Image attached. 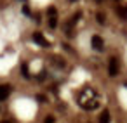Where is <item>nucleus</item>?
<instances>
[{"label":"nucleus","mask_w":127,"mask_h":123,"mask_svg":"<svg viewBox=\"0 0 127 123\" xmlns=\"http://www.w3.org/2000/svg\"><path fill=\"white\" fill-rule=\"evenodd\" d=\"M108 73H110V76H117V75H118V64H117V59H115V57H111V59H110Z\"/></svg>","instance_id":"nucleus-1"},{"label":"nucleus","mask_w":127,"mask_h":123,"mask_svg":"<svg viewBox=\"0 0 127 123\" xmlns=\"http://www.w3.org/2000/svg\"><path fill=\"white\" fill-rule=\"evenodd\" d=\"M33 40H35L40 47H49V42H47V40H45V37H44L42 33H38V31H35V33H33Z\"/></svg>","instance_id":"nucleus-2"},{"label":"nucleus","mask_w":127,"mask_h":123,"mask_svg":"<svg viewBox=\"0 0 127 123\" xmlns=\"http://www.w3.org/2000/svg\"><path fill=\"white\" fill-rule=\"evenodd\" d=\"M92 47H94L96 50H103L104 42H103V38H101L99 35H94V37H92Z\"/></svg>","instance_id":"nucleus-3"},{"label":"nucleus","mask_w":127,"mask_h":123,"mask_svg":"<svg viewBox=\"0 0 127 123\" xmlns=\"http://www.w3.org/2000/svg\"><path fill=\"white\" fill-rule=\"evenodd\" d=\"M11 94V87L9 85H0V101H5Z\"/></svg>","instance_id":"nucleus-4"},{"label":"nucleus","mask_w":127,"mask_h":123,"mask_svg":"<svg viewBox=\"0 0 127 123\" xmlns=\"http://www.w3.org/2000/svg\"><path fill=\"white\" fill-rule=\"evenodd\" d=\"M110 111L108 109H103V113L99 114V123H110Z\"/></svg>","instance_id":"nucleus-5"},{"label":"nucleus","mask_w":127,"mask_h":123,"mask_svg":"<svg viewBox=\"0 0 127 123\" xmlns=\"http://www.w3.org/2000/svg\"><path fill=\"white\" fill-rule=\"evenodd\" d=\"M56 24H58V16H49V26L54 30Z\"/></svg>","instance_id":"nucleus-6"},{"label":"nucleus","mask_w":127,"mask_h":123,"mask_svg":"<svg viewBox=\"0 0 127 123\" xmlns=\"http://www.w3.org/2000/svg\"><path fill=\"white\" fill-rule=\"evenodd\" d=\"M117 12L120 14V18H124V19L127 18V9H125V7H120V9H117Z\"/></svg>","instance_id":"nucleus-7"},{"label":"nucleus","mask_w":127,"mask_h":123,"mask_svg":"<svg viewBox=\"0 0 127 123\" xmlns=\"http://www.w3.org/2000/svg\"><path fill=\"white\" fill-rule=\"evenodd\" d=\"M96 19H97L99 23H104V16H103V12H97V14H96Z\"/></svg>","instance_id":"nucleus-8"},{"label":"nucleus","mask_w":127,"mask_h":123,"mask_svg":"<svg viewBox=\"0 0 127 123\" xmlns=\"http://www.w3.org/2000/svg\"><path fill=\"white\" fill-rule=\"evenodd\" d=\"M44 123H54V118H52V116H47V118L44 120Z\"/></svg>","instance_id":"nucleus-9"},{"label":"nucleus","mask_w":127,"mask_h":123,"mask_svg":"<svg viewBox=\"0 0 127 123\" xmlns=\"http://www.w3.org/2000/svg\"><path fill=\"white\" fill-rule=\"evenodd\" d=\"M23 75L28 76V68H26V66H23Z\"/></svg>","instance_id":"nucleus-10"},{"label":"nucleus","mask_w":127,"mask_h":123,"mask_svg":"<svg viewBox=\"0 0 127 123\" xmlns=\"http://www.w3.org/2000/svg\"><path fill=\"white\" fill-rule=\"evenodd\" d=\"M70 2H77V0H70Z\"/></svg>","instance_id":"nucleus-11"},{"label":"nucleus","mask_w":127,"mask_h":123,"mask_svg":"<svg viewBox=\"0 0 127 123\" xmlns=\"http://www.w3.org/2000/svg\"><path fill=\"white\" fill-rule=\"evenodd\" d=\"M96 2H101V0H96Z\"/></svg>","instance_id":"nucleus-12"},{"label":"nucleus","mask_w":127,"mask_h":123,"mask_svg":"<svg viewBox=\"0 0 127 123\" xmlns=\"http://www.w3.org/2000/svg\"><path fill=\"white\" fill-rule=\"evenodd\" d=\"M4 123H9V121H4Z\"/></svg>","instance_id":"nucleus-13"}]
</instances>
